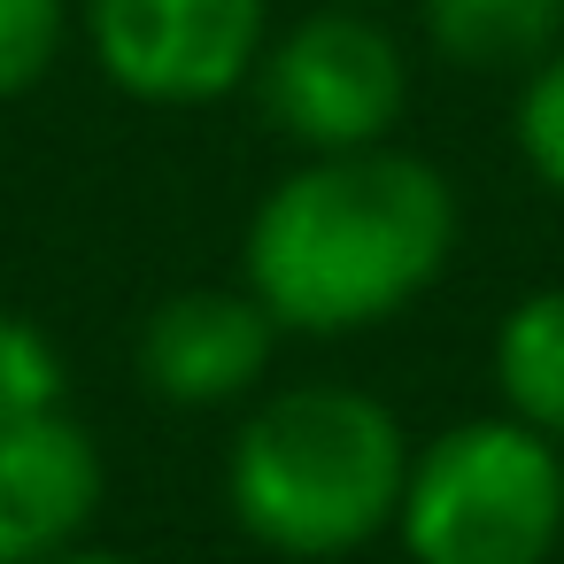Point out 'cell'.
<instances>
[{
	"label": "cell",
	"mask_w": 564,
	"mask_h": 564,
	"mask_svg": "<svg viewBox=\"0 0 564 564\" xmlns=\"http://www.w3.org/2000/svg\"><path fill=\"white\" fill-rule=\"evenodd\" d=\"M248 94L294 155H356V148H387L402 132L410 55L379 24V9L310 0L294 24L271 32Z\"/></svg>",
	"instance_id": "obj_4"
},
{
	"label": "cell",
	"mask_w": 564,
	"mask_h": 564,
	"mask_svg": "<svg viewBox=\"0 0 564 564\" xmlns=\"http://www.w3.org/2000/svg\"><path fill=\"white\" fill-rule=\"evenodd\" d=\"M340 9H387V0H340Z\"/></svg>",
	"instance_id": "obj_14"
},
{
	"label": "cell",
	"mask_w": 564,
	"mask_h": 564,
	"mask_svg": "<svg viewBox=\"0 0 564 564\" xmlns=\"http://www.w3.org/2000/svg\"><path fill=\"white\" fill-rule=\"evenodd\" d=\"M279 340L286 333L248 286H178L140 317L132 364L163 410H248Z\"/></svg>",
	"instance_id": "obj_6"
},
{
	"label": "cell",
	"mask_w": 564,
	"mask_h": 564,
	"mask_svg": "<svg viewBox=\"0 0 564 564\" xmlns=\"http://www.w3.org/2000/svg\"><path fill=\"white\" fill-rule=\"evenodd\" d=\"M47 564H140V556H124V549H70V556H47Z\"/></svg>",
	"instance_id": "obj_13"
},
{
	"label": "cell",
	"mask_w": 564,
	"mask_h": 564,
	"mask_svg": "<svg viewBox=\"0 0 564 564\" xmlns=\"http://www.w3.org/2000/svg\"><path fill=\"white\" fill-rule=\"evenodd\" d=\"M78 40V0H0V109L40 94Z\"/></svg>",
	"instance_id": "obj_11"
},
{
	"label": "cell",
	"mask_w": 564,
	"mask_h": 564,
	"mask_svg": "<svg viewBox=\"0 0 564 564\" xmlns=\"http://www.w3.org/2000/svg\"><path fill=\"white\" fill-rule=\"evenodd\" d=\"M70 410V356L24 310H0V433Z\"/></svg>",
	"instance_id": "obj_10"
},
{
	"label": "cell",
	"mask_w": 564,
	"mask_h": 564,
	"mask_svg": "<svg viewBox=\"0 0 564 564\" xmlns=\"http://www.w3.org/2000/svg\"><path fill=\"white\" fill-rule=\"evenodd\" d=\"M101 502H109V464L70 410L0 433V564H47L86 549Z\"/></svg>",
	"instance_id": "obj_7"
},
{
	"label": "cell",
	"mask_w": 564,
	"mask_h": 564,
	"mask_svg": "<svg viewBox=\"0 0 564 564\" xmlns=\"http://www.w3.org/2000/svg\"><path fill=\"white\" fill-rule=\"evenodd\" d=\"M510 140H518V163L533 171V186L564 202V47H549V55L518 78Z\"/></svg>",
	"instance_id": "obj_12"
},
{
	"label": "cell",
	"mask_w": 564,
	"mask_h": 564,
	"mask_svg": "<svg viewBox=\"0 0 564 564\" xmlns=\"http://www.w3.org/2000/svg\"><path fill=\"white\" fill-rule=\"evenodd\" d=\"M410 448L402 417L348 379L263 387L225 448V510L256 549L333 564L394 533Z\"/></svg>",
	"instance_id": "obj_2"
},
{
	"label": "cell",
	"mask_w": 564,
	"mask_h": 564,
	"mask_svg": "<svg viewBox=\"0 0 564 564\" xmlns=\"http://www.w3.org/2000/svg\"><path fill=\"white\" fill-rule=\"evenodd\" d=\"M417 40L464 78H525L564 47V0H417Z\"/></svg>",
	"instance_id": "obj_8"
},
{
	"label": "cell",
	"mask_w": 564,
	"mask_h": 564,
	"mask_svg": "<svg viewBox=\"0 0 564 564\" xmlns=\"http://www.w3.org/2000/svg\"><path fill=\"white\" fill-rule=\"evenodd\" d=\"M271 0H78L94 70L140 109H217L256 86Z\"/></svg>",
	"instance_id": "obj_5"
},
{
	"label": "cell",
	"mask_w": 564,
	"mask_h": 564,
	"mask_svg": "<svg viewBox=\"0 0 564 564\" xmlns=\"http://www.w3.org/2000/svg\"><path fill=\"white\" fill-rule=\"evenodd\" d=\"M487 379H495L502 417H518L564 448V286H533L495 317Z\"/></svg>",
	"instance_id": "obj_9"
},
{
	"label": "cell",
	"mask_w": 564,
	"mask_h": 564,
	"mask_svg": "<svg viewBox=\"0 0 564 564\" xmlns=\"http://www.w3.org/2000/svg\"><path fill=\"white\" fill-rule=\"evenodd\" d=\"M456 186L402 140L356 155H294L240 232V286L294 340H356L394 325L456 263Z\"/></svg>",
	"instance_id": "obj_1"
},
{
	"label": "cell",
	"mask_w": 564,
	"mask_h": 564,
	"mask_svg": "<svg viewBox=\"0 0 564 564\" xmlns=\"http://www.w3.org/2000/svg\"><path fill=\"white\" fill-rule=\"evenodd\" d=\"M394 541L410 564H556L564 556V448L487 410L410 448Z\"/></svg>",
	"instance_id": "obj_3"
}]
</instances>
